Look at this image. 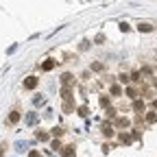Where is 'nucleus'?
I'll use <instances>...</instances> for the list:
<instances>
[{"label": "nucleus", "mask_w": 157, "mask_h": 157, "mask_svg": "<svg viewBox=\"0 0 157 157\" xmlns=\"http://www.w3.org/2000/svg\"><path fill=\"white\" fill-rule=\"evenodd\" d=\"M74 85H76V76H74L72 72H63V74H61V87L72 90Z\"/></svg>", "instance_id": "f257e3e1"}, {"label": "nucleus", "mask_w": 157, "mask_h": 157, "mask_svg": "<svg viewBox=\"0 0 157 157\" xmlns=\"http://www.w3.org/2000/svg\"><path fill=\"white\" fill-rule=\"evenodd\" d=\"M37 85H39V78H37L35 74H29V76H24V81H22V87H24V90L33 92Z\"/></svg>", "instance_id": "f03ea898"}, {"label": "nucleus", "mask_w": 157, "mask_h": 157, "mask_svg": "<svg viewBox=\"0 0 157 157\" xmlns=\"http://www.w3.org/2000/svg\"><path fill=\"white\" fill-rule=\"evenodd\" d=\"M20 118H22V111H20L17 107H13V109L9 111V116H7V124H9V127H15V124L20 122Z\"/></svg>", "instance_id": "7ed1b4c3"}, {"label": "nucleus", "mask_w": 157, "mask_h": 157, "mask_svg": "<svg viewBox=\"0 0 157 157\" xmlns=\"http://www.w3.org/2000/svg\"><path fill=\"white\" fill-rule=\"evenodd\" d=\"M57 63H59L57 59H52V57H46L44 61L39 63V70H42V72H50V70H55V68H57Z\"/></svg>", "instance_id": "20e7f679"}, {"label": "nucleus", "mask_w": 157, "mask_h": 157, "mask_svg": "<svg viewBox=\"0 0 157 157\" xmlns=\"http://www.w3.org/2000/svg\"><path fill=\"white\" fill-rule=\"evenodd\" d=\"M61 157H76V146L74 144H66L61 148Z\"/></svg>", "instance_id": "39448f33"}, {"label": "nucleus", "mask_w": 157, "mask_h": 157, "mask_svg": "<svg viewBox=\"0 0 157 157\" xmlns=\"http://www.w3.org/2000/svg\"><path fill=\"white\" fill-rule=\"evenodd\" d=\"M35 140H37V142H48V140H50V133L44 131V129H37V131H35Z\"/></svg>", "instance_id": "423d86ee"}, {"label": "nucleus", "mask_w": 157, "mask_h": 157, "mask_svg": "<svg viewBox=\"0 0 157 157\" xmlns=\"http://www.w3.org/2000/svg\"><path fill=\"white\" fill-rule=\"evenodd\" d=\"M133 111H137V113H146V105H144L142 98H135V101H133Z\"/></svg>", "instance_id": "0eeeda50"}, {"label": "nucleus", "mask_w": 157, "mask_h": 157, "mask_svg": "<svg viewBox=\"0 0 157 157\" xmlns=\"http://www.w3.org/2000/svg\"><path fill=\"white\" fill-rule=\"evenodd\" d=\"M129 124H131L129 118H124V116H116V127H118V129H127Z\"/></svg>", "instance_id": "6e6552de"}, {"label": "nucleus", "mask_w": 157, "mask_h": 157, "mask_svg": "<svg viewBox=\"0 0 157 157\" xmlns=\"http://www.w3.org/2000/svg\"><path fill=\"white\" fill-rule=\"evenodd\" d=\"M24 120H26V124H29V127H35V124L39 122V116H37L35 111H31V113H26Z\"/></svg>", "instance_id": "1a4fd4ad"}, {"label": "nucleus", "mask_w": 157, "mask_h": 157, "mask_svg": "<svg viewBox=\"0 0 157 157\" xmlns=\"http://www.w3.org/2000/svg\"><path fill=\"white\" fill-rule=\"evenodd\" d=\"M29 146H31V142H26V140H17V142H15V151H17V153H26Z\"/></svg>", "instance_id": "9d476101"}, {"label": "nucleus", "mask_w": 157, "mask_h": 157, "mask_svg": "<svg viewBox=\"0 0 157 157\" xmlns=\"http://www.w3.org/2000/svg\"><path fill=\"white\" fill-rule=\"evenodd\" d=\"M46 105V96L44 94H35L33 96V107H44Z\"/></svg>", "instance_id": "9b49d317"}, {"label": "nucleus", "mask_w": 157, "mask_h": 157, "mask_svg": "<svg viewBox=\"0 0 157 157\" xmlns=\"http://www.w3.org/2000/svg\"><path fill=\"white\" fill-rule=\"evenodd\" d=\"M137 31H140V33H153V31H155V26H153V24H148V22H140V24H137Z\"/></svg>", "instance_id": "f8f14e48"}, {"label": "nucleus", "mask_w": 157, "mask_h": 157, "mask_svg": "<svg viewBox=\"0 0 157 157\" xmlns=\"http://www.w3.org/2000/svg\"><path fill=\"white\" fill-rule=\"evenodd\" d=\"M48 133H50V135L55 137V140H59V137H61V135L66 133V129H63V127H52V129H50Z\"/></svg>", "instance_id": "ddd939ff"}, {"label": "nucleus", "mask_w": 157, "mask_h": 157, "mask_svg": "<svg viewBox=\"0 0 157 157\" xmlns=\"http://www.w3.org/2000/svg\"><path fill=\"white\" fill-rule=\"evenodd\" d=\"M101 133H103L105 137H113V133H116V131H113V127H111V124H103V127H101Z\"/></svg>", "instance_id": "4468645a"}, {"label": "nucleus", "mask_w": 157, "mask_h": 157, "mask_svg": "<svg viewBox=\"0 0 157 157\" xmlns=\"http://www.w3.org/2000/svg\"><path fill=\"white\" fill-rule=\"evenodd\" d=\"M120 94H122V85L120 83H113L109 87V96H120Z\"/></svg>", "instance_id": "2eb2a0df"}, {"label": "nucleus", "mask_w": 157, "mask_h": 157, "mask_svg": "<svg viewBox=\"0 0 157 157\" xmlns=\"http://www.w3.org/2000/svg\"><path fill=\"white\" fill-rule=\"evenodd\" d=\"M103 70H105V63L103 61H94L90 66V72H103Z\"/></svg>", "instance_id": "dca6fc26"}, {"label": "nucleus", "mask_w": 157, "mask_h": 157, "mask_svg": "<svg viewBox=\"0 0 157 157\" xmlns=\"http://www.w3.org/2000/svg\"><path fill=\"white\" fill-rule=\"evenodd\" d=\"M124 92H127V96H129V98H133V101L137 98V94H140V90H137V87H133V85H129Z\"/></svg>", "instance_id": "f3484780"}, {"label": "nucleus", "mask_w": 157, "mask_h": 157, "mask_svg": "<svg viewBox=\"0 0 157 157\" xmlns=\"http://www.w3.org/2000/svg\"><path fill=\"white\" fill-rule=\"evenodd\" d=\"M98 103H101V107H105V109H107V107H111V98H109V94H103Z\"/></svg>", "instance_id": "a211bd4d"}, {"label": "nucleus", "mask_w": 157, "mask_h": 157, "mask_svg": "<svg viewBox=\"0 0 157 157\" xmlns=\"http://www.w3.org/2000/svg\"><path fill=\"white\" fill-rule=\"evenodd\" d=\"M76 113L81 116V118H87V113H90V107H87V105H78V107H76Z\"/></svg>", "instance_id": "6ab92c4d"}, {"label": "nucleus", "mask_w": 157, "mask_h": 157, "mask_svg": "<svg viewBox=\"0 0 157 157\" xmlns=\"http://www.w3.org/2000/svg\"><path fill=\"white\" fill-rule=\"evenodd\" d=\"M63 111H66V113L74 111V101H72V98H68V101H63Z\"/></svg>", "instance_id": "aec40b11"}, {"label": "nucleus", "mask_w": 157, "mask_h": 157, "mask_svg": "<svg viewBox=\"0 0 157 157\" xmlns=\"http://www.w3.org/2000/svg\"><path fill=\"white\" fill-rule=\"evenodd\" d=\"M118 140H120V144H131L133 140H131V133H120L118 135Z\"/></svg>", "instance_id": "412c9836"}, {"label": "nucleus", "mask_w": 157, "mask_h": 157, "mask_svg": "<svg viewBox=\"0 0 157 157\" xmlns=\"http://www.w3.org/2000/svg\"><path fill=\"white\" fill-rule=\"evenodd\" d=\"M146 122L148 124H155L157 122V111H146Z\"/></svg>", "instance_id": "4be33fe9"}, {"label": "nucleus", "mask_w": 157, "mask_h": 157, "mask_svg": "<svg viewBox=\"0 0 157 157\" xmlns=\"http://www.w3.org/2000/svg\"><path fill=\"white\" fill-rule=\"evenodd\" d=\"M90 48H92V42H90V39H83V42L78 44V50H81V52H83V50H90Z\"/></svg>", "instance_id": "5701e85b"}, {"label": "nucleus", "mask_w": 157, "mask_h": 157, "mask_svg": "<svg viewBox=\"0 0 157 157\" xmlns=\"http://www.w3.org/2000/svg\"><path fill=\"white\" fill-rule=\"evenodd\" d=\"M118 81H120L122 85H127V87H129V83H131V76H129V74H120V76H118Z\"/></svg>", "instance_id": "b1692460"}, {"label": "nucleus", "mask_w": 157, "mask_h": 157, "mask_svg": "<svg viewBox=\"0 0 157 157\" xmlns=\"http://www.w3.org/2000/svg\"><path fill=\"white\" fill-rule=\"evenodd\" d=\"M92 44H98V46L105 44V33H98V35L94 37V42H92Z\"/></svg>", "instance_id": "393cba45"}, {"label": "nucleus", "mask_w": 157, "mask_h": 157, "mask_svg": "<svg viewBox=\"0 0 157 157\" xmlns=\"http://www.w3.org/2000/svg\"><path fill=\"white\" fill-rule=\"evenodd\" d=\"M61 98H63V101L72 98V90H68V87H61Z\"/></svg>", "instance_id": "a878e982"}, {"label": "nucleus", "mask_w": 157, "mask_h": 157, "mask_svg": "<svg viewBox=\"0 0 157 157\" xmlns=\"http://www.w3.org/2000/svg\"><path fill=\"white\" fill-rule=\"evenodd\" d=\"M50 148H52V151H61L63 146H61V142H59V140H52V142H50Z\"/></svg>", "instance_id": "bb28decb"}, {"label": "nucleus", "mask_w": 157, "mask_h": 157, "mask_svg": "<svg viewBox=\"0 0 157 157\" xmlns=\"http://www.w3.org/2000/svg\"><path fill=\"white\" fill-rule=\"evenodd\" d=\"M131 81L140 83V81H142V74H140V72H133V74H131Z\"/></svg>", "instance_id": "cd10ccee"}, {"label": "nucleus", "mask_w": 157, "mask_h": 157, "mask_svg": "<svg viewBox=\"0 0 157 157\" xmlns=\"http://www.w3.org/2000/svg\"><path fill=\"white\" fill-rule=\"evenodd\" d=\"M105 113H107V118H116V109H113V107H107Z\"/></svg>", "instance_id": "c85d7f7f"}, {"label": "nucleus", "mask_w": 157, "mask_h": 157, "mask_svg": "<svg viewBox=\"0 0 157 157\" xmlns=\"http://www.w3.org/2000/svg\"><path fill=\"white\" fill-rule=\"evenodd\" d=\"M7 148H9V144H7V142H2V144H0V157H5Z\"/></svg>", "instance_id": "c756f323"}, {"label": "nucleus", "mask_w": 157, "mask_h": 157, "mask_svg": "<svg viewBox=\"0 0 157 157\" xmlns=\"http://www.w3.org/2000/svg\"><path fill=\"white\" fill-rule=\"evenodd\" d=\"M118 29H120V31H122V33H127V31H129V29H131V26H129V24H127V22H120V24H118Z\"/></svg>", "instance_id": "7c9ffc66"}, {"label": "nucleus", "mask_w": 157, "mask_h": 157, "mask_svg": "<svg viewBox=\"0 0 157 157\" xmlns=\"http://www.w3.org/2000/svg\"><path fill=\"white\" fill-rule=\"evenodd\" d=\"M131 140H140V131H137V129H133V133H131Z\"/></svg>", "instance_id": "2f4dec72"}, {"label": "nucleus", "mask_w": 157, "mask_h": 157, "mask_svg": "<svg viewBox=\"0 0 157 157\" xmlns=\"http://www.w3.org/2000/svg\"><path fill=\"white\" fill-rule=\"evenodd\" d=\"M81 78H83V81H87V78H92V72H90V70H85V72H83V76H81Z\"/></svg>", "instance_id": "473e14b6"}, {"label": "nucleus", "mask_w": 157, "mask_h": 157, "mask_svg": "<svg viewBox=\"0 0 157 157\" xmlns=\"http://www.w3.org/2000/svg\"><path fill=\"white\" fill-rule=\"evenodd\" d=\"M29 157H42V153H39V151H31Z\"/></svg>", "instance_id": "72a5a7b5"}]
</instances>
